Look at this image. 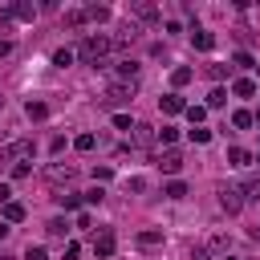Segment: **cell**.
Wrapping results in <instances>:
<instances>
[{
  "label": "cell",
  "mask_w": 260,
  "mask_h": 260,
  "mask_svg": "<svg viewBox=\"0 0 260 260\" xmlns=\"http://www.w3.org/2000/svg\"><path fill=\"white\" fill-rule=\"evenodd\" d=\"M114 49V41L110 37H102V32H89V37H81V45H77V57L85 61V65H102V57Z\"/></svg>",
  "instance_id": "cell-1"
},
{
  "label": "cell",
  "mask_w": 260,
  "mask_h": 260,
  "mask_svg": "<svg viewBox=\"0 0 260 260\" xmlns=\"http://www.w3.org/2000/svg\"><path fill=\"white\" fill-rule=\"evenodd\" d=\"M114 248H118L114 228H102V232L93 236V256H98V260H110V256H114Z\"/></svg>",
  "instance_id": "cell-2"
},
{
  "label": "cell",
  "mask_w": 260,
  "mask_h": 260,
  "mask_svg": "<svg viewBox=\"0 0 260 260\" xmlns=\"http://www.w3.org/2000/svg\"><path fill=\"white\" fill-rule=\"evenodd\" d=\"M130 98H134V85H126V81H114V85L106 89V98H102V102H106V106H122V102H130Z\"/></svg>",
  "instance_id": "cell-3"
},
{
  "label": "cell",
  "mask_w": 260,
  "mask_h": 260,
  "mask_svg": "<svg viewBox=\"0 0 260 260\" xmlns=\"http://www.w3.org/2000/svg\"><path fill=\"white\" fill-rule=\"evenodd\" d=\"M219 207H223L228 215H236V211L244 207V191H240V187H223V191H219Z\"/></svg>",
  "instance_id": "cell-4"
},
{
  "label": "cell",
  "mask_w": 260,
  "mask_h": 260,
  "mask_svg": "<svg viewBox=\"0 0 260 260\" xmlns=\"http://www.w3.org/2000/svg\"><path fill=\"white\" fill-rule=\"evenodd\" d=\"M45 179H49V183H73V179H77V167H69V162H65V167L53 162V167L45 171Z\"/></svg>",
  "instance_id": "cell-5"
},
{
  "label": "cell",
  "mask_w": 260,
  "mask_h": 260,
  "mask_svg": "<svg viewBox=\"0 0 260 260\" xmlns=\"http://www.w3.org/2000/svg\"><path fill=\"white\" fill-rule=\"evenodd\" d=\"M8 20H32L37 16V8L32 4H24V0H16V4H8V12H4Z\"/></svg>",
  "instance_id": "cell-6"
},
{
  "label": "cell",
  "mask_w": 260,
  "mask_h": 260,
  "mask_svg": "<svg viewBox=\"0 0 260 260\" xmlns=\"http://www.w3.org/2000/svg\"><path fill=\"white\" fill-rule=\"evenodd\" d=\"M158 171H167V175H179V171H183V154H179V150H167V154L158 158Z\"/></svg>",
  "instance_id": "cell-7"
},
{
  "label": "cell",
  "mask_w": 260,
  "mask_h": 260,
  "mask_svg": "<svg viewBox=\"0 0 260 260\" xmlns=\"http://www.w3.org/2000/svg\"><path fill=\"white\" fill-rule=\"evenodd\" d=\"M28 154H32V142H28V138H20V142H12V146L0 154V162H8V158H28Z\"/></svg>",
  "instance_id": "cell-8"
},
{
  "label": "cell",
  "mask_w": 260,
  "mask_h": 260,
  "mask_svg": "<svg viewBox=\"0 0 260 260\" xmlns=\"http://www.w3.org/2000/svg\"><path fill=\"white\" fill-rule=\"evenodd\" d=\"M89 16H85V8H69V12H61V24L65 28H81Z\"/></svg>",
  "instance_id": "cell-9"
},
{
  "label": "cell",
  "mask_w": 260,
  "mask_h": 260,
  "mask_svg": "<svg viewBox=\"0 0 260 260\" xmlns=\"http://www.w3.org/2000/svg\"><path fill=\"white\" fill-rule=\"evenodd\" d=\"M114 73H118V81L134 85V73H138V65H134V61H118V69H114Z\"/></svg>",
  "instance_id": "cell-10"
},
{
  "label": "cell",
  "mask_w": 260,
  "mask_h": 260,
  "mask_svg": "<svg viewBox=\"0 0 260 260\" xmlns=\"http://www.w3.org/2000/svg\"><path fill=\"white\" fill-rule=\"evenodd\" d=\"M183 110H187V102H183L179 93H167V98H162V114H183Z\"/></svg>",
  "instance_id": "cell-11"
},
{
  "label": "cell",
  "mask_w": 260,
  "mask_h": 260,
  "mask_svg": "<svg viewBox=\"0 0 260 260\" xmlns=\"http://www.w3.org/2000/svg\"><path fill=\"white\" fill-rule=\"evenodd\" d=\"M20 219H24V203H16V199L4 203V223H20Z\"/></svg>",
  "instance_id": "cell-12"
},
{
  "label": "cell",
  "mask_w": 260,
  "mask_h": 260,
  "mask_svg": "<svg viewBox=\"0 0 260 260\" xmlns=\"http://www.w3.org/2000/svg\"><path fill=\"white\" fill-rule=\"evenodd\" d=\"M232 93H236V98H252V93H256V81H252V77H240V81L232 85Z\"/></svg>",
  "instance_id": "cell-13"
},
{
  "label": "cell",
  "mask_w": 260,
  "mask_h": 260,
  "mask_svg": "<svg viewBox=\"0 0 260 260\" xmlns=\"http://www.w3.org/2000/svg\"><path fill=\"white\" fill-rule=\"evenodd\" d=\"M162 195H167V199H183V195H187V183H183V179H171V183L162 187Z\"/></svg>",
  "instance_id": "cell-14"
},
{
  "label": "cell",
  "mask_w": 260,
  "mask_h": 260,
  "mask_svg": "<svg viewBox=\"0 0 260 260\" xmlns=\"http://www.w3.org/2000/svg\"><path fill=\"white\" fill-rule=\"evenodd\" d=\"M130 8H134V12L142 16V20H154V16H158V8H154V4H146V0H134Z\"/></svg>",
  "instance_id": "cell-15"
},
{
  "label": "cell",
  "mask_w": 260,
  "mask_h": 260,
  "mask_svg": "<svg viewBox=\"0 0 260 260\" xmlns=\"http://www.w3.org/2000/svg\"><path fill=\"white\" fill-rule=\"evenodd\" d=\"M228 158H232V167H248V162H252V154H248L244 146H232V150H228Z\"/></svg>",
  "instance_id": "cell-16"
},
{
  "label": "cell",
  "mask_w": 260,
  "mask_h": 260,
  "mask_svg": "<svg viewBox=\"0 0 260 260\" xmlns=\"http://www.w3.org/2000/svg\"><path fill=\"white\" fill-rule=\"evenodd\" d=\"M162 244V232H138V248H158Z\"/></svg>",
  "instance_id": "cell-17"
},
{
  "label": "cell",
  "mask_w": 260,
  "mask_h": 260,
  "mask_svg": "<svg viewBox=\"0 0 260 260\" xmlns=\"http://www.w3.org/2000/svg\"><path fill=\"white\" fill-rule=\"evenodd\" d=\"M85 16L102 24V20H110V8H106V4H89V8H85Z\"/></svg>",
  "instance_id": "cell-18"
},
{
  "label": "cell",
  "mask_w": 260,
  "mask_h": 260,
  "mask_svg": "<svg viewBox=\"0 0 260 260\" xmlns=\"http://www.w3.org/2000/svg\"><path fill=\"white\" fill-rule=\"evenodd\" d=\"M73 57H77L73 49H57V53H53V65H57V69H65V65H73Z\"/></svg>",
  "instance_id": "cell-19"
},
{
  "label": "cell",
  "mask_w": 260,
  "mask_h": 260,
  "mask_svg": "<svg viewBox=\"0 0 260 260\" xmlns=\"http://www.w3.org/2000/svg\"><path fill=\"white\" fill-rule=\"evenodd\" d=\"M252 122H256V118H252L248 110H236V114H232V126H236V130H248Z\"/></svg>",
  "instance_id": "cell-20"
},
{
  "label": "cell",
  "mask_w": 260,
  "mask_h": 260,
  "mask_svg": "<svg viewBox=\"0 0 260 260\" xmlns=\"http://www.w3.org/2000/svg\"><path fill=\"white\" fill-rule=\"evenodd\" d=\"M191 41H195V49H203V53H207V49H215V37H211V32H195Z\"/></svg>",
  "instance_id": "cell-21"
},
{
  "label": "cell",
  "mask_w": 260,
  "mask_h": 260,
  "mask_svg": "<svg viewBox=\"0 0 260 260\" xmlns=\"http://www.w3.org/2000/svg\"><path fill=\"white\" fill-rule=\"evenodd\" d=\"M24 114H28L32 122H41V118L49 114V106H45V102H28V110H24Z\"/></svg>",
  "instance_id": "cell-22"
},
{
  "label": "cell",
  "mask_w": 260,
  "mask_h": 260,
  "mask_svg": "<svg viewBox=\"0 0 260 260\" xmlns=\"http://www.w3.org/2000/svg\"><path fill=\"white\" fill-rule=\"evenodd\" d=\"M187 81H191V69H187V65H179V69L171 73V85H187Z\"/></svg>",
  "instance_id": "cell-23"
},
{
  "label": "cell",
  "mask_w": 260,
  "mask_h": 260,
  "mask_svg": "<svg viewBox=\"0 0 260 260\" xmlns=\"http://www.w3.org/2000/svg\"><path fill=\"white\" fill-rule=\"evenodd\" d=\"M187 118H191V126H199L207 118V106H187Z\"/></svg>",
  "instance_id": "cell-24"
},
{
  "label": "cell",
  "mask_w": 260,
  "mask_h": 260,
  "mask_svg": "<svg viewBox=\"0 0 260 260\" xmlns=\"http://www.w3.org/2000/svg\"><path fill=\"white\" fill-rule=\"evenodd\" d=\"M73 146H77V150H93V146H98V138H93V134H77V138H73Z\"/></svg>",
  "instance_id": "cell-25"
},
{
  "label": "cell",
  "mask_w": 260,
  "mask_h": 260,
  "mask_svg": "<svg viewBox=\"0 0 260 260\" xmlns=\"http://www.w3.org/2000/svg\"><path fill=\"white\" fill-rule=\"evenodd\" d=\"M81 199H85V195H73V191H69V195H57V203H61L65 211H73V207H77Z\"/></svg>",
  "instance_id": "cell-26"
},
{
  "label": "cell",
  "mask_w": 260,
  "mask_h": 260,
  "mask_svg": "<svg viewBox=\"0 0 260 260\" xmlns=\"http://www.w3.org/2000/svg\"><path fill=\"white\" fill-rule=\"evenodd\" d=\"M24 260H49V252H45L41 244H28V252H24Z\"/></svg>",
  "instance_id": "cell-27"
},
{
  "label": "cell",
  "mask_w": 260,
  "mask_h": 260,
  "mask_svg": "<svg viewBox=\"0 0 260 260\" xmlns=\"http://www.w3.org/2000/svg\"><path fill=\"white\" fill-rule=\"evenodd\" d=\"M223 102H228V93H223V89H219V85H215V89H211V93H207V106H223Z\"/></svg>",
  "instance_id": "cell-28"
},
{
  "label": "cell",
  "mask_w": 260,
  "mask_h": 260,
  "mask_svg": "<svg viewBox=\"0 0 260 260\" xmlns=\"http://www.w3.org/2000/svg\"><path fill=\"white\" fill-rule=\"evenodd\" d=\"M114 126H118V130H134V122H130V114H114Z\"/></svg>",
  "instance_id": "cell-29"
},
{
  "label": "cell",
  "mask_w": 260,
  "mask_h": 260,
  "mask_svg": "<svg viewBox=\"0 0 260 260\" xmlns=\"http://www.w3.org/2000/svg\"><path fill=\"white\" fill-rule=\"evenodd\" d=\"M236 65H240V69H252L256 61H252V53H236Z\"/></svg>",
  "instance_id": "cell-30"
},
{
  "label": "cell",
  "mask_w": 260,
  "mask_h": 260,
  "mask_svg": "<svg viewBox=\"0 0 260 260\" xmlns=\"http://www.w3.org/2000/svg\"><path fill=\"white\" fill-rule=\"evenodd\" d=\"M158 138H162V142H167V146H171V142H175V138H179V130H171V126H162V130H158Z\"/></svg>",
  "instance_id": "cell-31"
},
{
  "label": "cell",
  "mask_w": 260,
  "mask_h": 260,
  "mask_svg": "<svg viewBox=\"0 0 260 260\" xmlns=\"http://www.w3.org/2000/svg\"><path fill=\"white\" fill-rule=\"evenodd\" d=\"M207 138H211V130H203V126H195V130H191V142H207Z\"/></svg>",
  "instance_id": "cell-32"
},
{
  "label": "cell",
  "mask_w": 260,
  "mask_h": 260,
  "mask_svg": "<svg viewBox=\"0 0 260 260\" xmlns=\"http://www.w3.org/2000/svg\"><path fill=\"white\" fill-rule=\"evenodd\" d=\"M49 236H65V219H49Z\"/></svg>",
  "instance_id": "cell-33"
},
{
  "label": "cell",
  "mask_w": 260,
  "mask_h": 260,
  "mask_svg": "<svg viewBox=\"0 0 260 260\" xmlns=\"http://www.w3.org/2000/svg\"><path fill=\"white\" fill-rule=\"evenodd\" d=\"M77 252H81V248L69 240V244H65V252H61V260H77Z\"/></svg>",
  "instance_id": "cell-34"
},
{
  "label": "cell",
  "mask_w": 260,
  "mask_h": 260,
  "mask_svg": "<svg viewBox=\"0 0 260 260\" xmlns=\"http://www.w3.org/2000/svg\"><path fill=\"white\" fill-rule=\"evenodd\" d=\"M228 69H232V65H211V69H207V73H211V77H215V81H219V77H228Z\"/></svg>",
  "instance_id": "cell-35"
},
{
  "label": "cell",
  "mask_w": 260,
  "mask_h": 260,
  "mask_svg": "<svg viewBox=\"0 0 260 260\" xmlns=\"http://www.w3.org/2000/svg\"><path fill=\"white\" fill-rule=\"evenodd\" d=\"M134 130H138V142H142V146H146V142L154 138V134H150V126H134Z\"/></svg>",
  "instance_id": "cell-36"
},
{
  "label": "cell",
  "mask_w": 260,
  "mask_h": 260,
  "mask_svg": "<svg viewBox=\"0 0 260 260\" xmlns=\"http://www.w3.org/2000/svg\"><path fill=\"white\" fill-rule=\"evenodd\" d=\"M4 203H12V191H8L4 183H0V207H4Z\"/></svg>",
  "instance_id": "cell-37"
},
{
  "label": "cell",
  "mask_w": 260,
  "mask_h": 260,
  "mask_svg": "<svg viewBox=\"0 0 260 260\" xmlns=\"http://www.w3.org/2000/svg\"><path fill=\"white\" fill-rule=\"evenodd\" d=\"M191 260H211V252H207V248H195V252H191Z\"/></svg>",
  "instance_id": "cell-38"
},
{
  "label": "cell",
  "mask_w": 260,
  "mask_h": 260,
  "mask_svg": "<svg viewBox=\"0 0 260 260\" xmlns=\"http://www.w3.org/2000/svg\"><path fill=\"white\" fill-rule=\"evenodd\" d=\"M8 53H12V41H0V61H4Z\"/></svg>",
  "instance_id": "cell-39"
},
{
  "label": "cell",
  "mask_w": 260,
  "mask_h": 260,
  "mask_svg": "<svg viewBox=\"0 0 260 260\" xmlns=\"http://www.w3.org/2000/svg\"><path fill=\"white\" fill-rule=\"evenodd\" d=\"M8 232H12V228H8V223H4V219H0V240H4V236H8Z\"/></svg>",
  "instance_id": "cell-40"
},
{
  "label": "cell",
  "mask_w": 260,
  "mask_h": 260,
  "mask_svg": "<svg viewBox=\"0 0 260 260\" xmlns=\"http://www.w3.org/2000/svg\"><path fill=\"white\" fill-rule=\"evenodd\" d=\"M252 118H256V126H260V110H256V114H252Z\"/></svg>",
  "instance_id": "cell-41"
},
{
  "label": "cell",
  "mask_w": 260,
  "mask_h": 260,
  "mask_svg": "<svg viewBox=\"0 0 260 260\" xmlns=\"http://www.w3.org/2000/svg\"><path fill=\"white\" fill-rule=\"evenodd\" d=\"M0 106H4V98H0Z\"/></svg>",
  "instance_id": "cell-42"
},
{
  "label": "cell",
  "mask_w": 260,
  "mask_h": 260,
  "mask_svg": "<svg viewBox=\"0 0 260 260\" xmlns=\"http://www.w3.org/2000/svg\"><path fill=\"white\" fill-rule=\"evenodd\" d=\"M256 69H260V65H256Z\"/></svg>",
  "instance_id": "cell-43"
}]
</instances>
